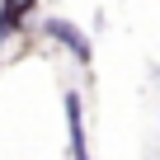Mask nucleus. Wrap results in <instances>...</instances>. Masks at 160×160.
I'll list each match as a JSON object with an SVG mask.
<instances>
[{
  "label": "nucleus",
  "instance_id": "f257e3e1",
  "mask_svg": "<svg viewBox=\"0 0 160 160\" xmlns=\"http://www.w3.org/2000/svg\"><path fill=\"white\" fill-rule=\"evenodd\" d=\"M66 113H71V141H75V160H85V137H80V104H75V94L66 99Z\"/></svg>",
  "mask_w": 160,
  "mask_h": 160
},
{
  "label": "nucleus",
  "instance_id": "f03ea898",
  "mask_svg": "<svg viewBox=\"0 0 160 160\" xmlns=\"http://www.w3.org/2000/svg\"><path fill=\"white\" fill-rule=\"evenodd\" d=\"M52 33H57V38H61V42H71V47H75V57H80V61H85V57H90V47H85V38H80V33H71V28H66V24H52Z\"/></svg>",
  "mask_w": 160,
  "mask_h": 160
}]
</instances>
